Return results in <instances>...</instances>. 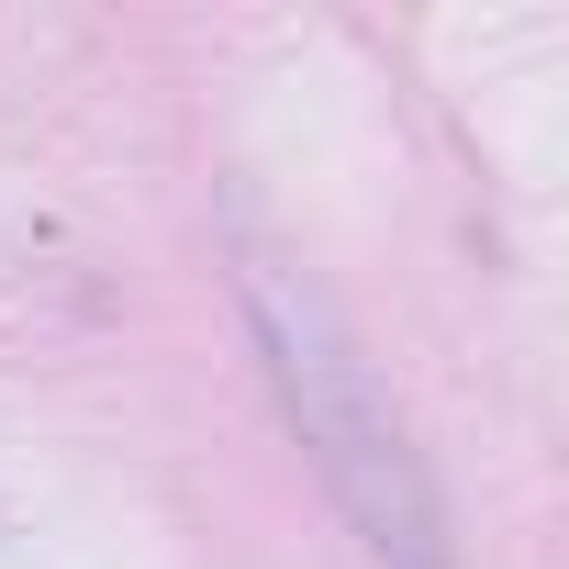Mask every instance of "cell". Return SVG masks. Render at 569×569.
<instances>
[{"instance_id":"cell-1","label":"cell","mask_w":569,"mask_h":569,"mask_svg":"<svg viewBox=\"0 0 569 569\" xmlns=\"http://www.w3.org/2000/svg\"><path fill=\"white\" fill-rule=\"evenodd\" d=\"M246 291V336H257V369L279 391V413H291V436L313 447L336 513L358 525V547L380 569H458V536H447V491L402 425V402L380 391L369 347L347 336V313L325 302V279H302L291 257H246L234 268Z\"/></svg>"}]
</instances>
